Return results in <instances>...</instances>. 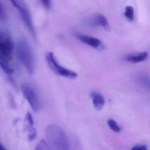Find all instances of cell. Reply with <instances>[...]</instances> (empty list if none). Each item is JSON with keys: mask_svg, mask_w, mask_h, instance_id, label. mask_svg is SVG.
Listing matches in <instances>:
<instances>
[{"mask_svg": "<svg viewBox=\"0 0 150 150\" xmlns=\"http://www.w3.org/2000/svg\"><path fill=\"white\" fill-rule=\"evenodd\" d=\"M45 135L49 142L57 150H67L70 144L67 136L61 128L51 125L46 128Z\"/></svg>", "mask_w": 150, "mask_h": 150, "instance_id": "cell-2", "label": "cell"}, {"mask_svg": "<svg viewBox=\"0 0 150 150\" xmlns=\"http://www.w3.org/2000/svg\"><path fill=\"white\" fill-rule=\"evenodd\" d=\"M74 36L82 42L98 50H103L105 49V45L98 38L77 33L74 34Z\"/></svg>", "mask_w": 150, "mask_h": 150, "instance_id": "cell-7", "label": "cell"}, {"mask_svg": "<svg viewBox=\"0 0 150 150\" xmlns=\"http://www.w3.org/2000/svg\"><path fill=\"white\" fill-rule=\"evenodd\" d=\"M19 12L20 16L33 38L36 37L35 30L33 24L31 14L24 0H9Z\"/></svg>", "mask_w": 150, "mask_h": 150, "instance_id": "cell-3", "label": "cell"}, {"mask_svg": "<svg viewBox=\"0 0 150 150\" xmlns=\"http://www.w3.org/2000/svg\"><path fill=\"white\" fill-rule=\"evenodd\" d=\"M46 59L50 68L57 75L72 79L78 78L77 73L60 65L52 52H49L46 54Z\"/></svg>", "mask_w": 150, "mask_h": 150, "instance_id": "cell-4", "label": "cell"}, {"mask_svg": "<svg viewBox=\"0 0 150 150\" xmlns=\"http://www.w3.org/2000/svg\"><path fill=\"white\" fill-rule=\"evenodd\" d=\"M5 150V148H4V146H2L1 143H0V150Z\"/></svg>", "mask_w": 150, "mask_h": 150, "instance_id": "cell-16", "label": "cell"}, {"mask_svg": "<svg viewBox=\"0 0 150 150\" xmlns=\"http://www.w3.org/2000/svg\"><path fill=\"white\" fill-rule=\"evenodd\" d=\"M7 14L6 10L1 2H0V21H5L6 19Z\"/></svg>", "mask_w": 150, "mask_h": 150, "instance_id": "cell-13", "label": "cell"}, {"mask_svg": "<svg viewBox=\"0 0 150 150\" xmlns=\"http://www.w3.org/2000/svg\"><path fill=\"white\" fill-rule=\"evenodd\" d=\"M90 96L95 108L97 110H101L105 103V100L102 95L98 92H93L91 93Z\"/></svg>", "mask_w": 150, "mask_h": 150, "instance_id": "cell-9", "label": "cell"}, {"mask_svg": "<svg viewBox=\"0 0 150 150\" xmlns=\"http://www.w3.org/2000/svg\"><path fill=\"white\" fill-rule=\"evenodd\" d=\"M21 87L24 97L33 110L35 112L39 111L41 108V100L35 88L32 85L27 82L23 83Z\"/></svg>", "mask_w": 150, "mask_h": 150, "instance_id": "cell-5", "label": "cell"}, {"mask_svg": "<svg viewBox=\"0 0 150 150\" xmlns=\"http://www.w3.org/2000/svg\"><path fill=\"white\" fill-rule=\"evenodd\" d=\"M134 150H147V146L145 145L137 144L134 146L132 148Z\"/></svg>", "mask_w": 150, "mask_h": 150, "instance_id": "cell-15", "label": "cell"}, {"mask_svg": "<svg viewBox=\"0 0 150 150\" xmlns=\"http://www.w3.org/2000/svg\"><path fill=\"white\" fill-rule=\"evenodd\" d=\"M108 123L110 129L116 133L121 131V128L115 120L112 119H109L108 121Z\"/></svg>", "mask_w": 150, "mask_h": 150, "instance_id": "cell-11", "label": "cell"}, {"mask_svg": "<svg viewBox=\"0 0 150 150\" xmlns=\"http://www.w3.org/2000/svg\"><path fill=\"white\" fill-rule=\"evenodd\" d=\"M17 58L23 64L30 74L34 73L35 69V62L29 44L25 38L19 39L16 47Z\"/></svg>", "mask_w": 150, "mask_h": 150, "instance_id": "cell-1", "label": "cell"}, {"mask_svg": "<svg viewBox=\"0 0 150 150\" xmlns=\"http://www.w3.org/2000/svg\"><path fill=\"white\" fill-rule=\"evenodd\" d=\"M40 1L44 7L46 9H49L50 8L51 0H40Z\"/></svg>", "mask_w": 150, "mask_h": 150, "instance_id": "cell-14", "label": "cell"}, {"mask_svg": "<svg viewBox=\"0 0 150 150\" xmlns=\"http://www.w3.org/2000/svg\"><path fill=\"white\" fill-rule=\"evenodd\" d=\"M36 149V150H51L52 148L51 147L50 144L47 143L45 140H42L38 144Z\"/></svg>", "mask_w": 150, "mask_h": 150, "instance_id": "cell-12", "label": "cell"}, {"mask_svg": "<svg viewBox=\"0 0 150 150\" xmlns=\"http://www.w3.org/2000/svg\"><path fill=\"white\" fill-rule=\"evenodd\" d=\"M148 53L146 52L132 53L125 56V60L131 63H138L143 62L148 57Z\"/></svg>", "mask_w": 150, "mask_h": 150, "instance_id": "cell-8", "label": "cell"}, {"mask_svg": "<svg viewBox=\"0 0 150 150\" xmlns=\"http://www.w3.org/2000/svg\"><path fill=\"white\" fill-rule=\"evenodd\" d=\"M124 15L129 21L131 22L133 21L134 19V10L133 7L131 6H126L125 10Z\"/></svg>", "mask_w": 150, "mask_h": 150, "instance_id": "cell-10", "label": "cell"}, {"mask_svg": "<svg viewBox=\"0 0 150 150\" xmlns=\"http://www.w3.org/2000/svg\"><path fill=\"white\" fill-rule=\"evenodd\" d=\"M86 24L92 28L102 27L106 31H109L110 27L107 18L101 14H95L87 18Z\"/></svg>", "mask_w": 150, "mask_h": 150, "instance_id": "cell-6", "label": "cell"}]
</instances>
